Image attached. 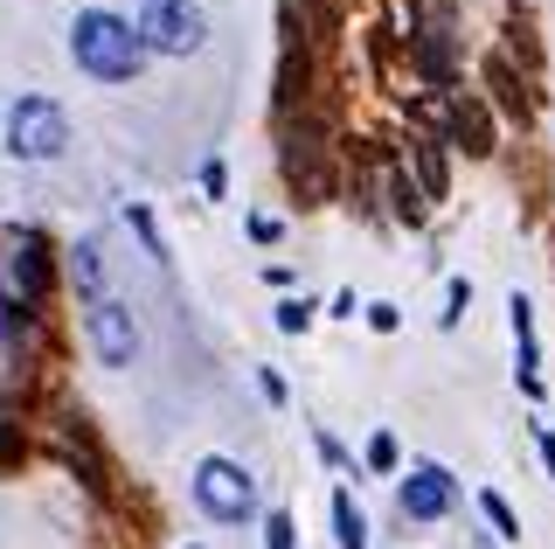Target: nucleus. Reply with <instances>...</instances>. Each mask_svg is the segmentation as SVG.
<instances>
[{
	"instance_id": "obj_1",
	"label": "nucleus",
	"mask_w": 555,
	"mask_h": 549,
	"mask_svg": "<svg viewBox=\"0 0 555 549\" xmlns=\"http://www.w3.org/2000/svg\"><path fill=\"white\" fill-rule=\"evenodd\" d=\"M69 56H77V71H91L98 84H132L146 42H139V22H118V14H104V8H83L77 22H69Z\"/></svg>"
},
{
	"instance_id": "obj_2",
	"label": "nucleus",
	"mask_w": 555,
	"mask_h": 549,
	"mask_svg": "<svg viewBox=\"0 0 555 549\" xmlns=\"http://www.w3.org/2000/svg\"><path fill=\"white\" fill-rule=\"evenodd\" d=\"M69 146V118L56 98H14L8 112V153L14 161H56Z\"/></svg>"
},
{
	"instance_id": "obj_3",
	"label": "nucleus",
	"mask_w": 555,
	"mask_h": 549,
	"mask_svg": "<svg viewBox=\"0 0 555 549\" xmlns=\"http://www.w3.org/2000/svg\"><path fill=\"white\" fill-rule=\"evenodd\" d=\"M202 8L195 0H146L139 8V42L146 49H167V56H195L202 49Z\"/></svg>"
},
{
	"instance_id": "obj_4",
	"label": "nucleus",
	"mask_w": 555,
	"mask_h": 549,
	"mask_svg": "<svg viewBox=\"0 0 555 549\" xmlns=\"http://www.w3.org/2000/svg\"><path fill=\"white\" fill-rule=\"evenodd\" d=\"M285 175L299 188V202H326L334 195V161H326V132L299 118V126L285 132Z\"/></svg>"
},
{
	"instance_id": "obj_5",
	"label": "nucleus",
	"mask_w": 555,
	"mask_h": 549,
	"mask_svg": "<svg viewBox=\"0 0 555 549\" xmlns=\"http://www.w3.org/2000/svg\"><path fill=\"white\" fill-rule=\"evenodd\" d=\"M195 501H202V514H216V522H243V514L257 508V487H250V473H243L236 459H202L195 467Z\"/></svg>"
},
{
	"instance_id": "obj_6",
	"label": "nucleus",
	"mask_w": 555,
	"mask_h": 549,
	"mask_svg": "<svg viewBox=\"0 0 555 549\" xmlns=\"http://www.w3.org/2000/svg\"><path fill=\"white\" fill-rule=\"evenodd\" d=\"M8 279H14V299L22 306H42L49 293H56V257H49V244L35 230L8 251Z\"/></svg>"
},
{
	"instance_id": "obj_7",
	"label": "nucleus",
	"mask_w": 555,
	"mask_h": 549,
	"mask_svg": "<svg viewBox=\"0 0 555 549\" xmlns=\"http://www.w3.org/2000/svg\"><path fill=\"white\" fill-rule=\"evenodd\" d=\"M91 348H98V362H112V369H126L139 355V328L118 299H91Z\"/></svg>"
},
{
	"instance_id": "obj_8",
	"label": "nucleus",
	"mask_w": 555,
	"mask_h": 549,
	"mask_svg": "<svg viewBox=\"0 0 555 549\" xmlns=\"http://www.w3.org/2000/svg\"><path fill=\"white\" fill-rule=\"evenodd\" d=\"M396 501H403L410 522H438V514H451L459 487H451V473H444V467H410V480L396 487Z\"/></svg>"
},
{
	"instance_id": "obj_9",
	"label": "nucleus",
	"mask_w": 555,
	"mask_h": 549,
	"mask_svg": "<svg viewBox=\"0 0 555 549\" xmlns=\"http://www.w3.org/2000/svg\"><path fill=\"white\" fill-rule=\"evenodd\" d=\"M444 132H451V146H465V153H493V118H486L479 98L451 91L444 98Z\"/></svg>"
},
{
	"instance_id": "obj_10",
	"label": "nucleus",
	"mask_w": 555,
	"mask_h": 549,
	"mask_svg": "<svg viewBox=\"0 0 555 549\" xmlns=\"http://www.w3.org/2000/svg\"><path fill=\"white\" fill-rule=\"evenodd\" d=\"M56 452L69 459V467L83 459V480H91V487H104V459H98V445H91V424H83V410H69V418H63V432H56Z\"/></svg>"
},
{
	"instance_id": "obj_11",
	"label": "nucleus",
	"mask_w": 555,
	"mask_h": 549,
	"mask_svg": "<svg viewBox=\"0 0 555 549\" xmlns=\"http://www.w3.org/2000/svg\"><path fill=\"white\" fill-rule=\"evenodd\" d=\"M410 167H416V188H424V202H438L451 175H444V146L430 140V132H410Z\"/></svg>"
},
{
	"instance_id": "obj_12",
	"label": "nucleus",
	"mask_w": 555,
	"mask_h": 549,
	"mask_svg": "<svg viewBox=\"0 0 555 549\" xmlns=\"http://www.w3.org/2000/svg\"><path fill=\"white\" fill-rule=\"evenodd\" d=\"M389 209H396V222H424V188L410 181V167H389Z\"/></svg>"
},
{
	"instance_id": "obj_13",
	"label": "nucleus",
	"mask_w": 555,
	"mask_h": 549,
	"mask_svg": "<svg viewBox=\"0 0 555 549\" xmlns=\"http://www.w3.org/2000/svg\"><path fill=\"white\" fill-rule=\"evenodd\" d=\"M410 49H416V71H424V77H430V84L444 91V84H451V49L438 42V28H424V36H416Z\"/></svg>"
},
{
	"instance_id": "obj_14",
	"label": "nucleus",
	"mask_w": 555,
	"mask_h": 549,
	"mask_svg": "<svg viewBox=\"0 0 555 549\" xmlns=\"http://www.w3.org/2000/svg\"><path fill=\"white\" fill-rule=\"evenodd\" d=\"M486 84H500V105H507L514 118H528V91H520V77H514V63H507V56L486 63Z\"/></svg>"
},
{
	"instance_id": "obj_15",
	"label": "nucleus",
	"mask_w": 555,
	"mask_h": 549,
	"mask_svg": "<svg viewBox=\"0 0 555 549\" xmlns=\"http://www.w3.org/2000/svg\"><path fill=\"white\" fill-rule=\"evenodd\" d=\"M334 528H340V549H369V522L347 494H334Z\"/></svg>"
},
{
	"instance_id": "obj_16",
	"label": "nucleus",
	"mask_w": 555,
	"mask_h": 549,
	"mask_svg": "<svg viewBox=\"0 0 555 549\" xmlns=\"http://www.w3.org/2000/svg\"><path fill=\"white\" fill-rule=\"evenodd\" d=\"M22 452H28V438H22V418H8V410H0V473H8Z\"/></svg>"
},
{
	"instance_id": "obj_17",
	"label": "nucleus",
	"mask_w": 555,
	"mask_h": 549,
	"mask_svg": "<svg viewBox=\"0 0 555 549\" xmlns=\"http://www.w3.org/2000/svg\"><path fill=\"white\" fill-rule=\"evenodd\" d=\"M479 508H486V522H493L500 536H520V514H514L507 501H500V494H479Z\"/></svg>"
},
{
	"instance_id": "obj_18",
	"label": "nucleus",
	"mask_w": 555,
	"mask_h": 549,
	"mask_svg": "<svg viewBox=\"0 0 555 549\" xmlns=\"http://www.w3.org/2000/svg\"><path fill=\"white\" fill-rule=\"evenodd\" d=\"M69 271H77V285H83V293H98V244H77Z\"/></svg>"
},
{
	"instance_id": "obj_19",
	"label": "nucleus",
	"mask_w": 555,
	"mask_h": 549,
	"mask_svg": "<svg viewBox=\"0 0 555 549\" xmlns=\"http://www.w3.org/2000/svg\"><path fill=\"white\" fill-rule=\"evenodd\" d=\"M465 306H473V285H465V279H451V293H444V328H459V314H465Z\"/></svg>"
},
{
	"instance_id": "obj_20",
	"label": "nucleus",
	"mask_w": 555,
	"mask_h": 549,
	"mask_svg": "<svg viewBox=\"0 0 555 549\" xmlns=\"http://www.w3.org/2000/svg\"><path fill=\"white\" fill-rule=\"evenodd\" d=\"M306 320H312V306H306V299H285V306H278V328H285V334H299Z\"/></svg>"
},
{
	"instance_id": "obj_21",
	"label": "nucleus",
	"mask_w": 555,
	"mask_h": 549,
	"mask_svg": "<svg viewBox=\"0 0 555 549\" xmlns=\"http://www.w3.org/2000/svg\"><path fill=\"white\" fill-rule=\"evenodd\" d=\"M369 467H382V473L396 467V438H389V432H375V438H369Z\"/></svg>"
},
{
	"instance_id": "obj_22",
	"label": "nucleus",
	"mask_w": 555,
	"mask_h": 549,
	"mask_svg": "<svg viewBox=\"0 0 555 549\" xmlns=\"http://www.w3.org/2000/svg\"><path fill=\"white\" fill-rule=\"evenodd\" d=\"M264 542L271 549H292V514H271V522H264Z\"/></svg>"
},
{
	"instance_id": "obj_23",
	"label": "nucleus",
	"mask_w": 555,
	"mask_h": 549,
	"mask_svg": "<svg viewBox=\"0 0 555 549\" xmlns=\"http://www.w3.org/2000/svg\"><path fill=\"white\" fill-rule=\"evenodd\" d=\"M542 467H548V480H555V438L542 432Z\"/></svg>"
}]
</instances>
